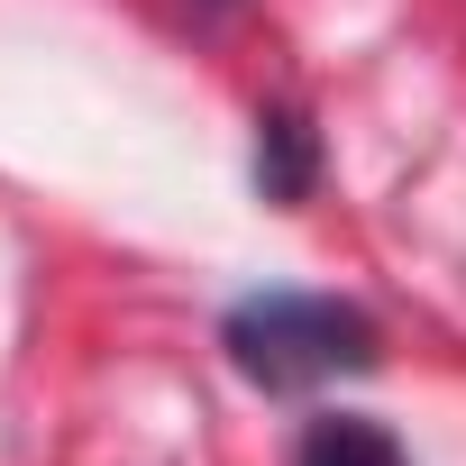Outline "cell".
I'll return each instance as SVG.
<instances>
[{
	"label": "cell",
	"instance_id": "3",
	"mask_svg": "<svg viewBox=\"0 0 466 466\" xmlns=\"http://www.w3.org/2000/svg\"><path fill=\"white\" fill-rule=\"evenodd\" d=\"M257 183H266V201H302L311 192V128L293 110L257 119Z\"/></svg>",
	"mask_w": 466,
	"mask_h": 466
},
{
	"label": "cell",
	"instance_id": "1",
	"mask_svg": "<svg viewBox=\"0 0 466 466\" xmlns=\"http://www.w3.org/2000/svg\"><path fill=\"white\" fill-rule=\"evenodd\" d=\"M219 348L248 384L266 393H311L329 375H366L384 357L375 320L339 293H248L238 311L219 320Z\"/></svg>",
	"mask_w": 466,
	"mask_h": 466
},
{
	"label": "cell",
	"instance_id": "2",
	"mask_svg": "<svg viewBox=\"0 0 466 466\" xmlns=\"http://www.w3.org/2000/svg\"><path fill=\"white\" fill-rule=\"evenodd\" d=\"M293 466H411V457H402V439H393L384 420H366V411H320V420L302 430Z\"/></svg>",
	"mask_w": 466,
	"mask_h": 466
}]
</instances>
